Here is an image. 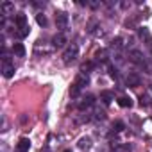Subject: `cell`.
<instances>
[{"instance_id": "cell-1", "label": "cell", "mask_w": 152, "mask_h": 152, "mask_svg": "<svg viewBox=\"0 0 152 152\" xmlns=\"http://www.w3.org/2000/svg\"><path fill=\"white\" fill-rule=\"evenodd\" d=\"M77 56H79V48H77V45H70V47L64 50V54H63V61H64L66 64H70L72 61L77 59Z\"/></svg>"}, {"instance_id": "cell-2", "label": "cell", "mask_w": 152, "mask_h": 152, "mask_svg": "<svg viewBox=\"0 0 152 152\" xmlns=\"http://www.w3.org/2000/svg\"><path fill=\"white\" fill-rule=\"evenodd\" d=\"M2 73H4V77H13V73H15V66L11 64L9 57L7 56H2Z\"/></svg>"}, {"instance_id": "cell-3", "label": "cell", "mask_w": 152, "mask_h": 152, "mask_svg": "<svg viewBox=\"0 0 152 152\" xmlns=\"http://www.w3.org/2000/svg\"><path fill=\"white\" fill-rule=\"evenodd\" d=\"M125 84H127L129 88H136V86L141 84V77H140L138 73H129L127 79H125Z\"/></svg>"}, {"instance_id": "cell-4", "label": "cell", "mask_w": 152, "mask_h": 152, "mask_svg": "<svg viewBox=\"0 0 152 152\" xmlns=\"http://www.w3.org/2000/svg\"><path fill=\"white\" fill-rule=\"evenodd\" d=\"M64 43H66V36H64L63 32H57V34H54V38H52V47H56V48H61V47H64Z\"/></svg>"}, {"instance_id": "cell-5", "label": "cell", "mask_w": 152, "mask_h": 152, "mask_svg": "<svg viewBox=\"0 0 152 152\" xmlns=\"http://www.w3.org/2000/svg\"><path fill=\"white\" fill-rule=\"evenodd\" d=\"M129 59L136 64H145V59H143V54L140 50H131L129 52Z\"/></svg>"}, {"instance_id": "cell-6", "label": "cell", "mask_w": 152, "mask_h": 152, "mask_svg": "<svg viewBox=\"0 0 152 152\" xmlns=\"http://www.w3.org/2000/svg\"><path fill=\"white\" fill-rule=\"evenodd\" d=\"M29 148H31L29 138H20V141H18V145H16V150H18V152H29Z\"/></svg>"}, {"instance_id": "cell-7", "label": "cell", "mask_w": 152, "mask_h": 152, "mask_svg": "<svg viewBox=\"0 0 152 152\" xmlns=\"http://www.w3.org/2000/svg\"><path fill=\"white\" fill-rule=\"evenodd\" d=\"M56 23H57V27L64 29L66 23H68V15H66V13H57V15H56Z\"/></svg>"}, {"instance_id": "cell-8", "label": "cell", "mask_w": 152, "mask_h": 152, "mask_svg": "<svg viewBox=\"0 0 152 152\" xmlns=\"http://www.w3.org/2000/svg\"><path fill=\"white\" fill-rule=\"evenodd\" d=\"M93 102H95V97H93V95H86V97L83 99V102L79 104V109H81V111H84L86 107L93 106Z\"/></svg>"}, {"instance_id": "cell-9", "label": "cell", "mask_w": 152, "mask_h": 152, "mask_svg": "<svg viewBox=\"0 0 152 152\" xmlns=\"http://www.w3.org/2000/svg\"><path fill=\"white\" fill-rule=\"evenodd\" d=\"M15 23L18 25V29L27 27V16H25L23 13H18V15H16V18H15Z\"/></svg>"}, {"instance_id": "cell-10", "label": "cell", "mask_w": 152, "mask_h": 152, "mask_svg": "<svg viewBox=\"0 0 152 152\" xmlns=\"http://www.w3.org/2000/svg\"><path fill=\"white\" fill-rule=\"evenodd\" d=\"M13 54H15L16 57H23V56H25V47H23L22 43H15V45H13Z\"/></svg>"}, {"instance_id": "cell-11", "label": "cell", "mask_w": 152, "mask_h": 152, "mask_svg": "<svg viewBox=\"0 0 152 152\" xmlns=\"http://www.w3.org/2000/svg\"><path fill=\"white\" fill-rule=\"evenodd\" d=\"M88 83H90L88 75H86V73H81V75H77V79H75V83H73V84H77L79 88H83V86H86Z\"/></svg>"}, {"instance_id": "cell-12", "label": "cell", "mask_w": 152, "mask_h": 152, "mask_svg": "<svg viewBox=\"0 0 152 152\" xmlns=\"http://www.w3.org/2000/svg\"><path fill=\"white\" fill-rule=\"evenodd\" d=\"M0 9H2V13H4V15H11V13L15 11V4H13V2H2Z\"/></svg>"}, {"instance_id": "cell-13", "label": "cell", "mask_w": 152, "mask_h": 152, "mask_svg": "<svg viewBox=\"0 0 152 152\" xmlns=\"http://www.w3.org/2000/svg\"><path fill=\"white\" fill-rule=\"evenodd\" d=\"M118 104H120L122 107H131V106H132V99H131V97H120V99H118Z\"/></svg>"}, {"instance_id": "cell-14", "label": "cell", "mask_w": 152, "mask_h": 152, "mask_svg": "<svg viewBox=\"0 0 152 152\" xmlns=\"http://www.w3.org/2000/svg\"><path fill=\"white\" fill-rule=\"evenodd\" d=\"M100 99H102L104 104H111V100H113V93H111V91H102V93H100Z\"/></svg>"}, {"instance_id": "cell-15", "label": "cell", "mask_w": 152, "mask_h": 152, "mask_svg": "<svg viewBox=\"0 0 152 152\" xmlns=\"http://www.w3.org/2000/svg\"><path fill=\"white\" fill-rule=\"evenodd\" d=\"M36 22H38V25L45 27V25H47V16H45L43 13H39V15H36Z\"/></svg>"}, {"instance_id": "cell-16", "label": "cell", "mask_w": 152, "mask_h": 152, "mask_svg": "<svg viewBox=\"0 0 152 152\" xmlns=\"http://www.w3.org/2000/svg\"><path fill=\"white\" fill-rule=\"evenodd\" d=\"M79 93H81V88H79L77 84H72V88H70V95H72V97H77Z\"/></svg>"}, {"instance_id": "cell-17", "label": "cell", "mask_w": 152, "mask_h": 152, "mask_svg": "<svg viewBox=\"0 0 152 152\" xmlns=\"http://www.w3.org/2000/svg\"><path fill=\"white\" fill-rule=\"evenodd\" d=\"M29 32H31V29H29V27H23V29H20V31L16 32V36H18V38H25V36H29Z\"/></svg>"}, {"instance_id": "cell-18", "label": "cell", "mask_w": 152, "mask_h": 152, "mask_svg": "<svg viewBox=\"0 0 152 152\" xmlns=\"http://www.w3.org/2000/svg\"><path fill=\"white\" fill-rule=\"evenodd\" d=\"M124 122H115V125H113V129L116 131V132H120V131H124Z\"/></svg>"}, {"instance_id": "cell-19", "label": "cell", "mask_w": 152, "mask_h": 152, "mask_svg": "<svg viewBox=\"0 0 152 152\" xmlns=\"http://www.w3.org/2000/svg\"><path fill=\"white\" fill-rule=\"evenodd\" d=\"M116 152H131V145H120L116 147Z\"/></svg>"}, {"instance_id": "cell-20", "label": "cell", "mask_w": 152, "mask_h": 152, "mask_svg": "<svg viewBox=\"0 0 152 152\" xmlns=\"http://www.w3.org/2000/svg\"><path fill=\"white\" fill-rule=\"evenodd\" d=\"M79 145H81V148H84V147H88V145H90V138H83V140L79 141Z\"/></svg>"}, {"instance_id": "cell-21", "label": "cell", "mask_w": 152, "mask_h": 152, "mask_svg": "<svg viewBox=\"0 0 152 152\" xmlns=\"http://www.w3.org/2000/svg\"><path fill=\"white\" fill-rule=\"evenodd\" d=\"M113 47H116V48H120V47H122V39H120V38H116V39L113 41Z\"/></svg>"}, {"instance_id": "cell-22", "label": "cell", "mask_w": 152, "mask_h": 152, "mask_svg": "<svg viewBox=\"0 0 152 152\" xmlns=\"http://www.w3.org/2000/svg\"><path fill=\"white\" fill-rule=\"evenodd\" d=\"M91 66H93V64H91V63H84V64H83V66H81V70H83V72H86V70H90V68H91Z\"/></svg>"}, {"instance_id": "cell-23", "label": "cell", "mask_w": 152, "mask_h": 152, "mask_svg": "<svg viewBox=\"0 0 152 152\" xmlns=\"http://www.w3.org/2000/svg\"><path fill=\"white\" fill-rule=\"evenodd\" d=\"M109 73H111V77H113V79H116V77H118V73H116V70H115L113 66L109 68Z\"/></svg>"}, {"instance_id": "cell-24", "label": "cell", "mask_w": 152, "mask_h": 152, "mask_svg": "<svg viewBox=\"0 0 152 152\" xmlns=\"http://www.w3.org/2000/svg\"><path fill=\"white\" fill-rule=\"evenodd\" d=\"M140 36H141V38H147V39H148V32H147L145 29H143V31H140Z\"/></svg>"}, {"instance_id": "cell-25", "label": "cell", "mask_w": 152, "mask_h": 152, "mask_svg": "<svg viewBox=\"0 0 152 152\" xmlns=\"http://www.w3.org/2000/svg\"><path fill=\"white\" fill-rule=\"evenodd\" d=\"M63 152H72V150H63Z\"/></svg>"}]
</instances>
